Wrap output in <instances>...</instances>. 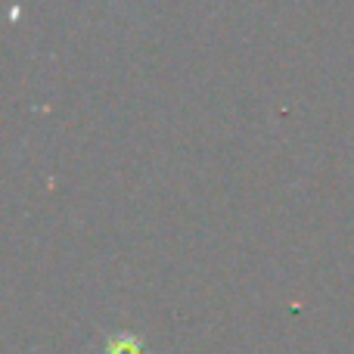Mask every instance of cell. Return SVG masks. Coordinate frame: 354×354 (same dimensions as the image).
I'll use <instances>...</instances> for the list:
<instances>
[{"label":"cell","instance_id":"6da1fadb","mask_svg":"<svg viewBox=\"0 0 354 354\" xmlns=\"http://www.w3.org/2000/svg\"><path fill=\"white\" fill-rule=\"evenodd\" d=\"M106 354H143V351H140V345H137L131 336H122V339H115V342L109 345V351H106Z\"/></svg>","mask_w":354,"mask_h":354}]
</instances>
